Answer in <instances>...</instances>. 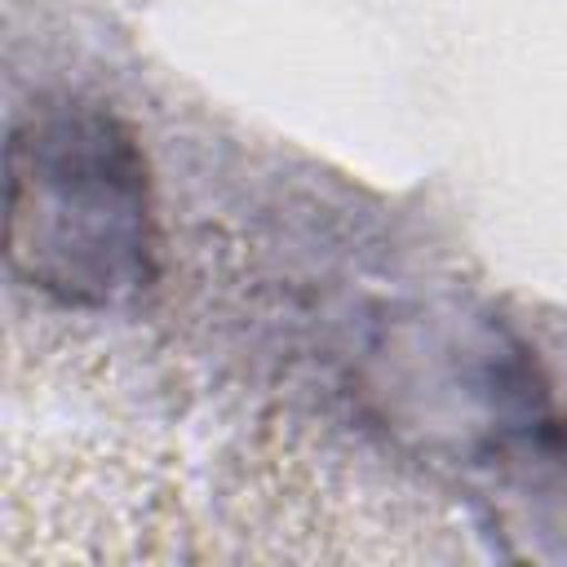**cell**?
I'll return each mask as SVG.
<instances>
[{"label": "cell", "instance_id": "6da1fadb", "mask_svg": "<svg viewBox=\"0 0 567 567\" xmlns=\"http://www.w3.org/2000/svg\"><path fill=\"white\" fill-rule=\"evenodd\" d=\"M4 261L66 306H124L155 279L151 177L115 111L66 97L9 133Z\"/></svg>", "mask_w": 567, "mask_h": 567}]
</instances>
